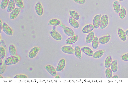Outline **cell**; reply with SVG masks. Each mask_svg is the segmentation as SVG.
Returning a JSON list of instances; mask_svg holds the SVG:
<instances>
[{"label":"cell","instance_id":"obj_28","mask_svg":"<svg viewBox=\"0 0 128 85\" xmlns=\"http://www.w3.org/2000/svg\"><path fill=\"white\" fill-rule=\"evenodd\" d=\"M60 21L56 19H52L48 23V25L57 26L60 25Z\"/></svg>","mask_w":128,"mask_h":85},{"label":"cell","instance_id":"obj_15","mask_svg":"<svg viewBox=\"0 0 128 85\" xmlns=\"http://www.w3.org/2000/svg\"><path fill=\"white\" fill-rule=\"evenodd\" d=\"M94 28V25L89 24L85 26L82 29V32L85 34H87L92 31Z\"/></svg>","mask_w":128,"mask_h":85},{"label":"cell","instance_id":"obj_2","mask_svg":"<svg viewBox=\"0 0 128 85\" xmlns=\"http://www.w3.org/2000/svg\"><path fill=\"white\" fill-rule=\"evenodd\" d=\"M108 23V18L106 15L102 16L100 21V28L101 29L105 28L107 26Z\"/></svg>","mask_w":128,"mask_h":85},{"label":"cell","instance_id":"obj_10","mask_svg":"<svg viewBox=\"0 0 128 85\" xmlns=\"http://www.w3.org/2000/svg\"><path fill=\"white\" fill-rule=\"evenodd\" d=\"M81 51L87 55L90 56H92L94 52L89 47L85 46L81 48Z\"/></svg>","mask_w":128,"mask_h":85},{"label":"cell","instance_id":"obj_40","mask_svg":"<svg viewBox=\"0 0 128 85\" xmlns=\"http://www.w3.org/2000/svg\"><path fill=\"white\" fill-rule=\"evenodd\" d=\"M2 59L0 57V66H1L3 65V61Z\"/></svg>","mask_w":128,"mask_h":85},{"label":"cell","instance_id":"obj_31","mask_svg":"<svg viewBox=\"0 0 128 85\" xmlns=\"http://www.w3.org/2000/svg\"><path fill=\"white\" fill-rule=\"evenodd\" d=\"M10 1L9 0H2L0 5L1 8L2 9H5L8 6Z\"/></svg>","mask_w":128,"mask_h":85},{"label":"cell","instance_id":"obj_19","mask_svg":"<svg viewBox=\"0 0 128 85\" xmlns=\"http://www.w3.org/2000/svg\"><path fill=\"white\" fill-rule=\"evenodd\" d=\"M69 22L70 25L74 28H78L79 27L80 25L78 22L71 17L69 18Z\"/></svg>","mask_w":128,"mask_h":85},{"label":"cell","instance_id":"obj_20","mask_svg":"<svg viewBox=\"0 0 128 85\" xmlns=\"http://www.w3.org/2000/svg\"><path fill=\"white\" fill-rule=\"evenodd\" d=\"M118 35L122 40L123 41H125L127 39V36L126 32L122 29H119L118 30Z\"/></svg>","mask_w":128,"mask_h":85},{"label":"cell","instance_id":"obj_38","mask_svg":"<svg viewBox=\"0 0 128 85\" xmlns=\"http://www.w3.org/2000/svg\"><path fill=\"white\" fill-rule=\"evenodd\" d=\"M122 59L124 61H128V53L123 55L122 57Z\"/></svg>","mask_w":128,"mask_h":85},{"label":"cell","instance_id":"obj_33","mask_svg":"<svg viewBox=\"0 0 128 85\" xmlns=\"http://www.w3.org/2000/svg\"><path fill=\"white\" fill-rule=\"evenodd\" d=\"M16 5L18 7L23 8L24 7L23 3L22 0H14Z\"/></svg>","mask_w":128,"mask_h":85},{"label":"cell","instance_id":"obj_27","mask_svg":"<svg viewBox=\"0 0 128 85\" xmlns=\"http://www.w3.org/2000/svg\"><path fill=\"white\" fill-rule=\"evenodd\" d=\"M104 53V51L102 50H100L96 52L93 56L94 59H98L102 57Z\"/></svg>","mask_w":128,"mask_h":85},{"label":"cell","instance_id":"obj_9","mask_svg":"<svg viewBox=\"0 0 128 85\" xmlns=\"http://www.w3.org/2000/svg\"><path fill=\"white\" fill-rule=\"evenodd\" d=\"M40 49V48L37 47H34L32 48L30 51L28 56L29 58H33L37 55Z\"/></svg>","mask_w":128,"mask_h":85},{"label":"cell","instance_id":"obj_41","mask_svg":"<svg viewBox=\"0 0 128 85\" xmlns=\"http://www.w3.org/2000/svg\"><path fill=\"white\" fill-rule=\"evenodd\" d=\"M118 76L117 75H115L112 76V78H118Z\"/></svg>","mask_w":128,"mask_h":85},{"label":"cell","instance_id":"obj_29","mask_svg":"<svg viewBox=\"0 0 128 85\" xmlns=\"http://www.w3.org/2000/svg\"><path fill=\"white\" fill-rule=\"evenodd\" d=\"M119 14L120 17L121 19H123L125 17L126 14V11L123 6L121 7Z\"/></svg>","mask_w":128,"mask_h":85},{"label":"cell","instance_id":"obj_23","mask_svg":"<svg viewBox=\"0 0 128 85\" xmlns=\"http://www.w3.org/2000/svg\"><path fill=\"white\" fill-rule=\"evenodd\" d=\"M9 52L10 55L11 56H16V48L13 45H10L9 47Z\"/></svg>","mask_w":128,"mask_h":85},{"label":"cell","instance_id":"obj_37","mask_svg":"<svg viewBox=\"0 0 128 85\" xmlns=\"http://www.w3.org/2000/svg\"><path fill=\"white\" fill-rule=\"evenodd\" d=\"M76 3L80 4H84L86 2L85 0H73Z\"/></svg>","mask_w":128,"mask_h":85},{"label":"cell","instance_id":"obj_4","mask_svg":"<svg viewBox=\"0 0 128 85\" xmlns=\"http://www.w3.org/2000/svg\"><path fill=\"white\" fill-rule=\"evenodd\" d=\"M101 14H98L96 15L94 18L93 23L94 28L96 29L98 28L100 26V21Z\"/></svg>","mask_w":128,"mask_h":85},{"label":"cell","instance_id":"obj_3","mask_svg":"<svg viewBox=\"0 0 128 85\" xmlns=\"http://www.w3.org/2000/svg\"><path fill=\"white\" fill-rule=\"evenodd\" d=\"M50 34L51 36L56 40L60 41L62 39V36L56 31V27L55 26L53 27L52 30L50 32Z\"/></svg>","mask_w":128,"mask_h":85},{"label":"cell","instance_id":"obj_11","mask_svg":"<svg viewBox=\"0 0 128 85\" xmlns=\"http://www.w3.org/2000/svg\"><path fill=\"white\" fill-rule=\"evenodd\" d=\"M35 10L37 14L39 16H41L43 15L44 10L40 2H38L36 4Z\"/></svg>","mask_w":128,"mask_h":85},{"label":"cell","instance_id":"obj_44","mask_svg":"<svg viewBox=\"0 0 128 85\" xmlns=\"http://www.w3.org/2000/svg\"><path fill=\"white\" fill-rule=\"evenodd\" d=\"M0 78H4V77L2 76L1 75H0Z\"/></svg>","mask_w":128,"mask_h":85},{"label":"cell","instance_id":"obj_5","mask_svg":"<svg viewBox=\"0 0 128 85\" xmlns=\"http://www.w3.org/2000/svg\"><path fill=\"white\" fill-rule=\"evenodd\" d=\"M22 9L17 7L15 8L10 13V18L13 20L16 18L19 14Z\"/></svg>","mask_w":128,"mask_h":85},{"label":"cell","instance_id":"obj_21","mask_svg":"<svg viewBox=\"0 0 128 85\" xmlns=\"http://www.w3.org/2000/svg\"><path fill=\"white\" fill-rule=\"evenodd\" d=\"M74 54L78 58L81 59L82 58V54L81 49L78 46H76L74 49Z\"/></svg>","mask_w":128,"mask_h":85},{"label":"cell","instance_id":"obj_42","mask_svg":"<svg viewBox=\"0 0 128 85\" xmlns=\"http://www.w3.org/2000/svg\"><path fill=\"white\" fill-rule=\"evenodd\" d=\"M54 78H60V77L59 75H56V76Z\"/></svg>","mask_w":128,"mask_h":85},{"label":"cell","instance_id":"obj_32","mask_svg":"<svg viewBox=\"0 0 128 85\" xmlns=\"http://www.w3.org/2000/svg\"><path fill=\"white\" fill-rule=\"evenodd\" d=\"M105 74L106 78H112V72L111 69L110 68H107L105 71Z\"/></svg>","mask_w":128,"mask_h":85},{"label":"cell","instance_id":"obj_36","mask_svg":"<svg viewBox=\"0 0 128 85\" xmlns=\"http://www.w3.org/2000/svg\"><path fill=\"white\" fill-rule=\"evenodd\" d=\"M14 78H27L28 77L24 74H18L16 75L14 77Z\"/></svg>","mask_w":128,"mask_h":85},{"label":"cell","instance_id":"obj_30","mask_svg":"<svg viewBox=\"0 0 128 85\" xmlns=\"http://www.w3.org/2000/svg\"><path fill=\"white\" fill-rule=\"evenodd\" d=\"M70 14L71 17L76 20L80 19V16L78 13L74 11H71L70 12Z\"/></svg>","mask_w":128,"mask_h":85},{"label":"cell","instance_id":"obj_24","mask_svg":"<svg viewBox=\"0 0 128 85\" xmlns=\"http://www.w3.org/2000/svg\"><path fill=\"white\" fill-rule=\"evenodd\" d=\"M117 60H115L113 61L111 63V69L112 71L114 73L116 72L118 69Z\"/></svg>","mask_w":128,"mask_h":85},{"label":"cell","instance_id":"obj_6","mask_svg":"<svg viewBox=\"0 0 128 85\" xmlns=\"http://www.w3.org/2000/svg\"><path fill=\"white\" fill-rule=\"evenodd\" d=\"M2 30L4 33L8 35H12L13 34L12 29L6 23H4L3 24Z\"/></svg>","mask_w":128,"mask_h":85},{"label":"cell","instance_id":"obj_17","mask_svg":"<svg viewBox=\"0 0 128 85\" xmlns=\"http://www.w3.org/2000/svg\"><path fill=\"white\" fill-rule=\"evenodd\" d=\"M110 35L103 36L99 39V43L102 44H104L108 43L110 38Z\"/></svg>","mask_w":128,"mask_h":85},{"label":"cell","instance_id":"obj_14","mask_svg":"<svg viewBox=\"0 0 128 85\" xmlns=\"http://www.w3.org/2000/svg\"><path fill=\"white\" fill-rule=\"evenodd\" d=\"M62 28L64 29V33L68 36L71 37L75 36L74 32L70 28L66 27L65 26Z\"/></svg>","mask_w":128,"mask_h":85},{"label":"cell","instance_id":"obj_22","mask_svg":"<svg viewBox=\"0 0 128 85\" xmlns=\"http://www.w3.org/2000/svg\"><path fill=\"white\" fill-rule=\"evenodd\" d=\"M92 46L94 49H96L98 47L99 44V39L97 36L94 37L92 42Z\"/></svg>","mask_w":128,"mask_h":85},{"label":"cell","instance_id":"obj_26","mask_svg":"<svg viewBox=\"0 0 128 85\" xmlns=\"http://www.w3.org/2000/svg\"><path fill=\"white\" fill-rule=\"evenodd\" d=\"M113 7L115 12L118 14H119L120 9V5L118 1H116L114 2Z\"/></svg>","mask_w":128,"mask_h":85},{"label":"cell","instance_id":"obj_45","mask_svg":"<svg viewBox=\"0 0 128 85\" xmlns=\"http://www.w3.org/2000/svg\"><path fill=\"white\" fill-rule=\"evenodd\" d=\"M118 0L119 1H123L124 0Z\"/></svg>","mask_w":128,"mask_h":85},{"label":"cell","instance_id":"obj_18","mask_svg":"<svg viewBox=\"0 0 128 85\" xmlns=\"http://www.w3.org/2000/svg\"><path fill=\"white\" fill-rule=\"evenodd\" d=\"M94 36V32L92 31L87 35L86 38V44H89L92 41Z\"/></svg>","mask_w":128,"mask_h":85},{"label":"cell","instance_id":"obj_12","mask_svg":"<svg viewBox=\"0 0 128 85\" xmlns=\"http://www.w3.org/2000/svg\"><path fill=\"white\" fill-rule=\"evenodd\" d=\"M78 37V35L69 37L66 40L65 42L68 45L74 44L77 41Z\"/></svg>","mask_w":128,"mask_h":85},{"label":"cell","instance_id":"obj_7","mask_svg":"<svg viewBox=\"0 0 128 85\" xmlns=\"http://www.w3.org/2000/svg\"><path fill=\"white\" fill-rule=\"evenodd\" d=\"M61 50L63 52L69 54H73L74 53V48L72 47L66 45L63 46Z\"/></svg>","mask_w":128,"mask_h":85},{"label":"cell","instance_id":"obj_39","mask_svg":"<svg viewBox=\"0 0 128 85\" xmlns=\"http://www.w3.org/2000/svg\"><path fill=\"white\" fill-rule=\"evenodd\" d=\"M2 23L1 19H0V33H1L2 32Z\"/></svg>","mask_w":128,"mask_h":85},{"label":"cell","instance_id":"obj_43","mask_svg":"<svg viewBox=\"0 0 128 85\" xmlns=\"http://www.w3.org/2000/svg\"><path fill=\"white\" fill-rule=\"evenodd\" d=\"M125 32L126 35L128 36V30H126Z\"/></svg>","mask_w":128,"mask_h":85},{"label":"cell","instance_id":"obj_16","mask_svg":"<svg viewBox=\"0 0 128 85\" xmlns=\"http://www.w3.org/2000/svg\"><path fill=\"white\" fill-rule=\"evenodd\" d=\"M16 4L14 0H10L9 2L6 12H11L15 8Z\"/></svg>","mask_w":128,"mask_h":85},{"label":"cell","instance_id":"obj_8","mask_svg":"<svg viewBox=\"0 0 128 85\" xmlns=\"http://www.w3.org/2000/svg\"><path fill=\"white\" fill-rule=\"evenodd\" d=\"M50 74L53 77H55L57 75L56 69L52 66L48 65L46 66L45 68Z\"/></svg>","mask_w":128,"mask_h":85},{"label":"cell","instance_id":"obj_13","mask_svg":"<svg viewBox=\"0 0 128 85\" xmlns=\"http://www.w3.org/2000/svg\"><path fill=\"white\" fill-rule=\"evenodd\" d=\"M66 62L64 59H61L59 61L56 69L57 71H60L63 70L65 66Z\"/></svg>","mask_w":128,"mask_h":85},{"label":"cell","instance_id":"obj_34","mask_svg":"<svg viewBox=\"0 0 128 85\" xmlns=\"http://www.w3.org/2000/svg\"><path fill=\"white\" fill-rule=\"evenodd\" d=\"M6 52L4 48L2 46L0 47V57L4 59L5 56Z\"/></svg>","mask_w":128,"mask_h":85},{"label":"cell","instance_id":"obj_1","mask_svg":"<svg viewBox=\"0 0 128 85\" xmlns=\"http://www.w3.org/2000/svg\"><path fill=\"white\" fill-rule=\"evenodd\" d=\"M19 61V59L17 57L11 56L6 59L4 63L6 65H12L17 63Z\"/></svg>","mask_w":128,"mask_h":85},{"label":"cell","instance_id":"obj_25","mask_svg":"<svg viewBox=\"0 0 128 85\" xmlns=\"http://www.w3.org/2000/svg\"><path fill=\"white\" fill-rule=\"evenodd\" d=\"M112 62V58L110 56L107 57L106 58L104 62V65L106 68H110L111 67Z\"/></svg>","mask_w":128,"mask_h":85},{"label":"cell","instance_id":"obj_35","mask_svg":"<svg viewBox=\"0 0 128 85\" xmlns=\"http://www.w3.org/2000/svg\"><path fill=\"white\" fill-rule=\"evenodd\" d=\"M6 65L4 63L2 66H0V74H1L3 73L5 71L6 69Z\"/></svg>","mask_w":128,"mask_h":85}]
</instances>
